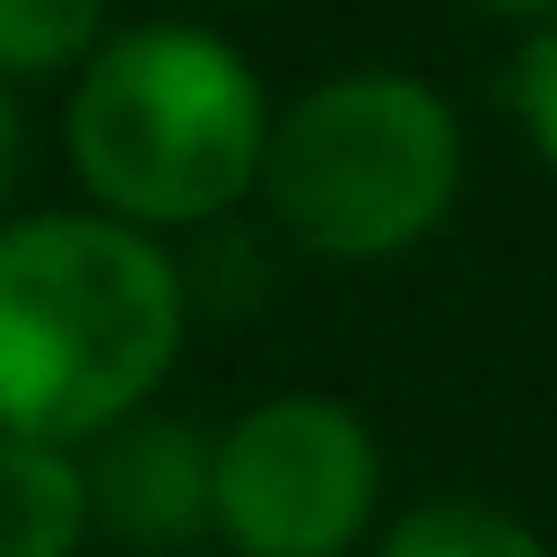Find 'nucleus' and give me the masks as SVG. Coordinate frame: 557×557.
<instances>
[{
    "label": "nucleus",
    "mask_w": 557,
    "mask_h": 557,
    "mask_svg": "<svg viewBox=\"0 0 557 557\" xmlns=\"http://www.w3.org/2000/svg\"><path fill=\"white\" fill-rule=\"evenodd\" d=\"M183 348V278L104 209L0 226V435L96 444L157 400Z\"/></svg>",
    "instance_id": "obj_1"
},
{
    "label": "nucleus",
    "mask_w": 557,
    "mask_h": 557,
    "mask_svg": "<svg viewBox=\"0 0 557 557\" xmlns=\"http://www.w3.org/2000/svg\"><path fill=\"white\" fill-rule=\"evenodd\" d=\"M270 122L278 113L261 96V70L226 35L157 17L96 44V61L70 87L61 148L104 218L157 235L209 226L244 191H261Z\"/></svg>",
    "instance_id": "obj_2"
},
{
    "label": "nucleus",
    "mask_w": 557,
    "mask_h": 557,
    "mask_svg": "<svg viewBox=\"0 0 557 557\" xmlns=\"http://www.w3.org/2000/svg\"><path fill=\"white\" fill-rule=\"evenodd\" d=\"M461 200V122L409 70H339L270 122L261 209L313 261H400Z\"/></svg>",
    "instance_id": "obj_3"
},
{
    "label": "nucleus",
    "mask_w": 557,
    "mask_h": 557,
    "mask_svg": "<svg viewBox=\"0 0 557 557\" xmlns=\"http://www.w3.org/2000/svg\"><path fill=\"white\" fill-rule=\"evenodd\" d=\"M383 505V444L331 392L252 400L218 435V540L235 557H348Z\"/></svg>",
    "instance_id": "obj_4"
},
{
    "label": "nucleus",
    "mask_w": 557,
    "mask_h": 557,
    "mask_svg": "<svg viewBox=\"0 0 557 557\" xmlns=\"http://www.w3.org/2000/svg\"><path fill=\"white\" fill-rule=\"evenodd\" d=\"M87 505L122 548H191L200 531H218V435L131 409L87 444Z\"/></svg>",
    "instance_id": "obj_5"
},
{
    "label": "nucleus",
    "mask_w": 557,
    "mask_h": 557,
    "mask_svg": "<svg viewBox=\"0 0 557 557\" xmlns=\"http://www.w3.org/2000/svg\"><path fill=\"white\" fill-rule=\"evenodd\" d=\"M96 531L78 444L0 435V557H78Z\"/></svg>",
    "instance_id": "obj_6"
},
{
    "label": "nucleus",
    "mask_w": 557,
    "mask_h": 557,
    "mask_svg": "<svg viewBox=\"0 0 557 557\" xmlns=\"http://www.w3.org/2000/svg\"><path fill=\"white\" fill-rule=\"evenodd\" d=\"M374 557H548V540L505 505L435 496V505H409L400 522H383Z\"/></svg>",
    "instance_id": "obj_7"
},
{
    "label": "nucleus",
    "mask_w": 557,
    "mask_h": 557,
    "mask_svg": "<svg viewBox=\"0 0 557 557\" xmlns=\"http://www.w3.org/2000/svg\"><path fill=\"white\" fill-rule=\"evenodd\" d=\"M113 0H0V87L87 70Z\"/></svg>",
    "instance_id": "obj_8"
},
{
    "label": "nucleus",
    "mask_w": 557,
    "mask_h": 557,
    "mask_svg": "<svg viewBox=\"0 0 557 557\" xmlns=\"http://www.w3.org/2000/svg\"><path fill=\"white\" fill-rule=\"evenodd\" d=\"M513 113H522V131H531V148L548 157V174H557V17L522 44V61H513Z\"/></svg>",
    "instance_id": "obj_9"
},
{
    "label": "nucleus",
    "mask_w": 557,
    "mask_h": 557,
    "mask_svg": "<svg viewBox=\"0 0 557 557\" xmlns=\"http://www.w3.org/2000/svg\"><path fill=\"white\" fill-rule=\"evenodd\" d=\"M17 157H26V122H17V96L0 87V226H9V191H17Z\"/></svg>",
    "instance_id": "obj_10"
},
{
    "label": "nucleus",
    "mask_w": 557,
    "mask_h": 557,
    "mask_svg": "<svg viewBox=\"0 0 557 557\" xmlns=\"http://www.w3.org/2000/svg\"><path fill=\"white\" fill-rule=\"evenodd\" d=\"M479 9H496V17H540V26L557 17V0H479Z\"/></svg>",
    "instance_id": "obj_11"
},
{
    "label": "nucleus",
    "mask_w": 557,
    "mask_h": 557,
    "mask_svg": "<svg viewBox=\"0 0 557 557\" xmlns=\"http://www.w3.org/2000/svg\"><path fill=\"white\" fill-rule=\"evenodd\" d=\"M226 9H252V0H226Z\"/></svg>",
    "instance_id": "obj_12"
}]
</instances>
